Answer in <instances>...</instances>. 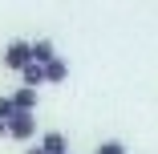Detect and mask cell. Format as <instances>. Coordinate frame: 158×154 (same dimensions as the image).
<instances>
[{"instance_id":"obj_1","label":"cell","mask_w":158,"mask_h":154,"mask_svg":"<svg viewBox=\"0 0 158 154\" xmlns=\"http://www.w3.org/2000/svg\"><path fill=\"white\" fill-rule=\"evenodd\" d=\"M0 61H4V69L24 73L28 65H33V41H24V37L8 41V45H4V53H0Z\"/></svg>"},{"instance_id":"obj_2","label":"cell","mask_w":158,"mask_h":154,"mask_svg":"<svg viewBox=\"0 0 158 154\" xmlns=\"http://www.w3.org/2000/svg\"><path fill=\"white\" fill-rule=\"evenodd\" d=\"M8 138L12 142H33L37 138V114H28V110L12 114L8 118Z\"/></svg>"},{"instance_id":"obj_3","label":"cell","mask_w":158,"mask_h":154,"mask_svg":"<svg viewBox=\"0 0 158 154\" xmlns=\"http://www.w3.org/2000/svg\"><path fill=\"white\" fill-rule=\"evenodd\" d=\"M41 69H45V81H49V85H61V81H69V61L61 57V53H57L53 61H45Z\"/></svg>"},{"instance_id":"obj_4","label":"cell","mask_w":158,"mask_h":154,"mask_svg":"<svg viewBox=\"0 0 158 154\" xmlns=\"http://www.w3.org/2000/svg\"><path fill=\"white\" fill-rule=\"evenodd\" d=\"M45 154H69V138L61 134V130H49V134H41V142H37Z\"/></svg>"},{"instance_id":"obj_5","label":"cell","mask_w":158,"mask_h":154,"mask_svg":"<svg viewBox=\"0 0 158 154\" xmlns=\"http://www.w3.org/2000/svg\"><path fill=\"white\" fill-rule=\"evenodd\" d=\"M12 102H16V110L37 114V89H33V85H20V89H12Z\"/></svg>"},{"instance_id":"obj_6","label":"cell","mask_w":158,"mask_h":154,"mask_svg":"<svg viewBox=\"0 0 158 154\" xmlns=\"http://www.w3.org/2000/svg\"><path fill=\"white\" fill-rule=\"evenodd\" d=\"M53 57H57V45H53L49 37H37V41H33V61L45 65V61H53Z\"/></svg>"},{"instance_id":"obj_7","label":"cell","mask_w":158,"mask_h":154,"mask_svg":"<svg viewBox=\"0 0 158 154\" xmlns=\"http://www.w3.org/2000/svg\"><path fill=\"white\" fill-rule=\"evenodd\" d=\"M93 154H126V142H118V138H106V142H98V150Z\"/></svg>"},{"instance_id":"obj_8","label":"cell","mask_w":158,"mask_h":154,"mask_svg":"<svg viewBox=\"0 0 158 154\" xmlns=\"http://www.w3.org/2000/svg\"><path fill=\"white\" fill-rule=\"evenodd\" d=\"M0 138H8V122L4 118H0Z\"/></svg>"},{"instance_id":"obj_9","label":"cell","mask_w":158,"mask_h":154,"mask_svg":"<svg viewBox=\"0 0 158 154\" xmlns=\"http://www.w3.org/2000/svg\"><path fill=\"white\" fill-rule=\"evenodd\" d=\"M24 154H45V150H41V146H28V150H24Z\"/></svg>"},{"instance_id":"obj_10","label":"cell","mask_w":158,"mask_h":154,"mask_svg":"<svg viewBox=\"0 0 158 154\" xmlns=\"http://www.w3.org/2000/svg\"><path fill=\"white\" fill-rule=\"evenodd\" d=\"M69 154H73V150H69Z\"/></svg>"}]
</instances>
